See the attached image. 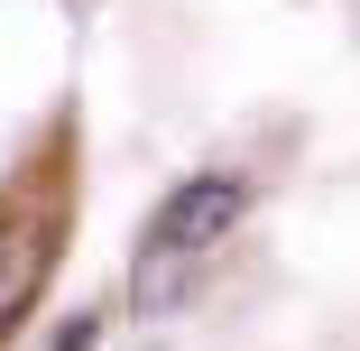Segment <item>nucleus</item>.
Wrapping results in <instances>:
<instances>
[{"label": "nucleus", "mask_w": 360, "mask_h": 351, "mask_svg": "<svg viewBox=\"0 0 360 351\" xmlns=\"http://www.w3.org/2000/svg\"><path fill=\"white\" fill-rule=\"evenodd\" d=\"M240 213H250V185H240V176H185V185L158 203L148 241L194 259V250H212V241H231V231H240Z\"/></svg>", "instance_id": "f257e3e1"}, {"label": "nucleus", "mask_w": 360, "mask_h": 351, "mask_svg": "<svg viewBox=\"0 0 360 351\" xmlns=\"http://www.w3.org/2000/svg\"><path fill=\"white\" fill-rule=\"evenodd\" d=\"M46 268H56V213H0V324L37 296Z\"/></svg>", "instance_id": "f03ea898"}]
</instances>
